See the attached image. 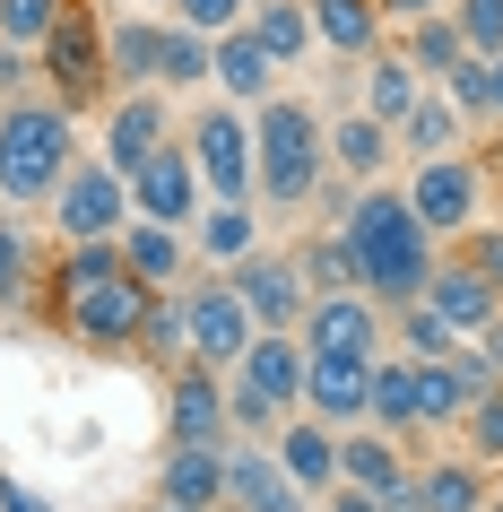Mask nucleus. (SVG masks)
I'll list each match as a JSON object with an SVG mask.
<instances>
[{
    "instance_id": "1",
    "label": "nucleus",
    "mask_w": 503,
    "mask_h": 512,
    "mask_svg": "<svg viewBox=\"0 0 503 512\" xmlns=\"http://www.w3.org/2000/svg\"><path fill=\"white\" fill-rule=\"evenodd\" d=\"M339 243H347V261H356V296H373L382 313L425 304L434 261H443V243L417 226V209H408V191H399V183L356 191L347 217H339Z\"/></svg>"
},
{
    "instance_id": "2",
    "label": "nucleus",
    "mask_w": 503,
    "mask_h": 512,
    "mask_svg": "<svg viewBox=\"0 0 503 512\" xmlns=\"http://www.w3.org/2000/svg\"><path fill=\"white\" fill-rule=\"evenodd\" d=\"M44 304H53L61 339H87V348H139L148 330V287L122 270L113 243H70L53 270H44Z\"/></svg>"
},
{
    "instance_id": "3",
    "label": "nucleus",
    "mask_w": 503,
    "mask_h": 512,
    "mask_svg": "<svg viewBox=\"0 0 503 512\" xmlns=\"http://www.w3.org/2000/svg\"><path fill=\"white\" fill-rule=\"evenodd\" d=\"M321 183H330V122H321L313 96L278 87L252 113V200L269 217H295L321 200Z\"/></svg>"
},
{
    "instance_id": "4",
    "label": "nucleus",
    "mask_w": 503,
    "mask_h": 512,
    "mask_svg": "<svg viewBox=\"0 0 503 512\" xmlns=\"http://www.w3.org/2000/svg\"><path fill=\"white\" fill-rule=\"evenodd\" d=\"M79 165V113L53 96L0 105V209H53V191Z\"/></svg>"
},
{
    "instance_id": "5",
    "label": "nucleus",
    "mask_w": 503,
    "mask_h": 512,
    "mask_svg": "<svg viewBox=\"0 0 503 512\" xmlns=\"http://www.w3.org/2000/svg\"><path fill=\"white\" fill-rule=\"evenodd\" d=\"M408 209H417V226L434 243H469L477 235V217H486V165L477 157H434V165H408Z\"/></svg>"
},
{
    "instance_id": "6",
    "label": "nucleus",
    "mask_w": 503,
    "mask_h": 512,
    "mask_svg": "<svg viewBox=\"0 0 503 512\" xmlns=\"http://www.w3.org/2000/svg\"><path fill=\"white\" fill-rule=\"evenodd\" d=\"M183 148H191V174L209 200H252V113L209 96V105L183 122Z\"/></svg>"
},
{
    "instance_id": "7",
    "label": "nucleus",
    "mask_w": 503,
    "mask_h": 512,
    "mask_svg": "<svg viewBox=\"0 0 503 512\" xmlns=\"http://www.w3.org/2000/svg\"><path fill=\"white\" fill-rule=\"evenodd\" d=\"M44 79H53V105H113L105 79V9H61L53 44H44Z\"/></svg>"
},
{
    "instance_id": "8",
    "label": "nucleus",
    "mask_w": 503,
    "mask_h": 512,
    "mask_svg": "<svg viewBox=\"0 0 503 512\" xmlns=\"http://www.w3.org/2000/svg\"><path fill=\"white\" fill-rule=\"evenodd\" d=\"M53 226H61V243H122V226H131V183L105 157H79L70 183L53 191Z\"/></svg>"
},
{
    "instance_id": "9",
    "label": "nucleus",
    "mask_w": 503,
    "mask_h": 512,
    "mask_svg": "<svg viewBox=\"0 0 503 512\" xmlns=\"http://www.w3.org/2000/svg\"><path fill=\"white\" fill-rule=\"evenodd\" d=\"M235 426H226V374L209 365H174L165 374V452H226Z\"/></svg>"
},
{
    "instance_id": "10",
    "label": "nucleus",
    "mask_w": 503,
    "mask_h": 512,
    "mask_svg": "<svg viewBox=\"0 0 503 512\" xmlns=\"http://www.w3.org/2000/svg\"><path fill=\"white\" fill-rule=\"evenodd\" d=\"M226 287L243 296V313L261 330H304V313H313V287H304V270H295L287 243H261L243 270H226Z\"/></svg>"
},
{
    "instance_id": "11",
    "label": "nucleus",
    "mask_w": 503,
    "mask_h": 512,
    "mask_svg": "<svg viewBox=\"0 0 503 512\" xmlns=\"http://www.w3.org/2000/svg\"><path fill=\"white\" fill-rule=\"evenodd\" d=\"M183 304H191V365L235 374L243 356H252V339H261V322L243 313V296L226 278H209V287H183Z\"/></svg>"
},
{
    "instance_id": "12",
    "label": "nucleus",
    "mask_w": 503,
    "mask_h": 512,
    "mask_svg": "<svg viewBox=\"0 0 503 512\" xmlns=\"http://www.w3.org/2000/svg\"><path fill=\"white\" fill-rule=\"evenodd\" d=\"M174 139H183L174 131V96H165V87H139V96H113L105 105V148H96V157L131 183L139 165L157 157V148H174Z\"/></svg>"
},
{
    "instance_id": "13",
    "label": "nucleus",
    "mask_w": 503,
    "mask_h": 512,
    "mask_svg": "<svg viewBox=\"0 0 503 512\" xmlns=\"http://www.w3.org/2000/svg\"><path fill=\"white\" fill-rule=\"evenodd\" d=\"M304 356H391V313L373 296H313V313H304Z\"/></svg>"
},
{
    "instance_id": "14",
    "label": "nucleus",
    "mask_w": 503,
    "mask_h": 512,
    "mask_svg": "<svg viewBox=\"0 0 503 512\" xmlns=\"http://www.w3.org/2000/svg\"><path fill=\"white\" fill-rule=\"evenodd\" d=\"M200 209H209V191H200V174H191V148H183V139H174V148H157V157L131 174V217H148V226L191 235V226H200Z\"/></svg>"
},
{
    "instance_id": "15",
    "label": "nucleus",
    "mask_w": 503,
    "mask_h": 512,
    "mask_svg": "<svg viewBox=\"0 0 503 512\" xmlns=\"http://www.w3.org/2000/svg\"><path fill=\"white\" fill-rule=\"evenodd\" d=\"M425 304H434V313H443L460 339H486V330H495V313H503V287L477 270L469 252H443V261H434V287H425Z\"/></svg>"
},
{
    "instance_id": "16",
    "label": "nucleus",
    "mask_w": 503,
    "mask_h": 512,
    "mask_svg": "<svg viewBox=\"0 0 503 512\" xmlns=\"http://www.w3.org/2000/svg\"><path fill=\"white\" fill-rule=\"evenodd\" d=\"M226 512H313V495L278 469L269 443H226Z\"/></svg>"
},
{
    "instance_id": "17",
    "label": "nucleus",
    "mask_w": 503,
    "mask_h": 512,
    "mask_svg": "<svg viewBox=\"0 0 503 512\" xmlns=\"http://www.w3.org/2000/svg\"><path fill=\"white\" fill-rule=\"evenodd\" d=\"M261 243H269V209L261 200H209L200 226H191V261H209V270L226 278V270H243Z\"/></svg>"
},
{
    "instance_id": "18",
    "label": "nucleus",
    "mask_w": 503,
    "mask_h": 512,
    "mask_svg": "<svg viewBox=\"0 0 503 512\" xmlns=\"http://www.w3.org/2000/svg\"><path fill=\"white\" fill-rule=\"evenodd\" d=\"M382 365V356H373ZM373 365L365 356H313V374H304V417H321V426H365L373 408Z\"/></svg>"
},
{
    "instance_id": "19",
    "label": "nucleus",
    "mask_w": 503,
    "mask_h": 512,
    "mask_svg": "<svg viewBox=\"0 0 503 512\" xmlns=\"http://www.w3.org/2000/svg\"><path fill=\"white\" fill-rule=\"evenodd\" d=\"M113 252H122V270H131L148 296H183V287H191V235H174V226H148V217H131Z\"/></svg>"
},
{
    "instance_id": "20",
    "label": "nucleus",
    "mask_w": 503,
    "mask_h": 512,
    "mask_svg": "<svg viewBox=\"0 0 503 512\" xmlns=\"http://www.w3.org/2000/svg\"><path fill=\"white\" fill-rule=\"evenodd\" d=\"M391 157H399V131H391V122H373L365 105H347L339 122H330V174H347L356 191L382 183V174H391Z\"/></svg>"
},
{
    "instance_id": "21",
    "label": "nucleus",
    "mask_w": 503,
    "mask_h": 512,
    "mask_svg": "<svg viewBox=\"0 0 503 512\" xmlns=\"http://www.w3.org/2000/svg\"><path fill=\"white\" fill-rule=\"evenodd\" d=\"M157 44H165V18L105 9V79H113V96H139V87H157Z\"/></svg>"
},
{
    "instance_id": "22",
    "label": "nucleus",
    "mask_w": 503,
    "mask_h": 512,
    "mask_svg": "<svg viewBox=\"0 0 503 512\" xmlns=\"http://www.w3.org/2000/svg\"><path fill=\"white\" fill-rule=\"evenodd\" d=\"M235 374L252 382L261 400H278V408L295 417V408H304V374H313V356H304V339H295V330H261V339H252V356H243Z\"/></svg>"
},
{
    "instance_id": "23",
    "label": "nucleus",
    "mask_w": 503,
    "mask_h": 512,
    "mask_svg": "<svg viewBox=\"0 0 503 512\" xmlns=\"http://www.w3.org/2000/svg\"><path fill=\"white\" fill-rule=\"evenodd\" d=\"M269 452H278V469H287L313 504H321V495H339V426H321V417H287V434H278Z\"/></svg>"
},
{
    "instance_id": "24",
    "label": "nucleus",
    "mask_w": 503,
    "mask_h": 512,
    "mask_svg": "<svg viewBox=\"0 0 503 512\" xmlns=\"http://www.w3.org/2000/svg\"><path fill=\"white\" fill-rule=\"evenodd\" d=\"M495 504V469H477L469 452H443L417 469V512H486Z\"/></svg>"
},
{
    "instance_id": "25",
    "label": "nucleus",
    "mask_w": 503,
    "mask_h": 512,
    "mask_svg": "<svg viewBox=\"0 0 503 512\" xmlns=\"http://www.w3.org/2000/svg\"><path fill=\"white\" fill-rule=\"evenodd\" d=\"M157 504H174V512H226V452H165L157 460Z\"/></svg>"
},
{
    "instance_id": "26",
    "label": "nucleus",
    "mask_w": 503,
    "mask_h": 512,
    "mask_svg": "<svg viewBox=\"0 0 503 512\" xmlns=\"http://www.w3.org/2000/svg\"><path fill=\"white\" fill-rule=\"evenodd\" d=\"M399 148H408L417 165H434V157H469V113L451 105L443 87H425V96H417V113L399 122Z\"/></svg>"
},
{
    "instance_id": "27",
    "label": "nucleus",
    "mask_w": 503,
    "mask_h": 512,
    "mask_svg": "<svg viewBox=\"0 0 503 512\" xmlns=\"http://www.w3.org/2000/svg\"><path fill=\"white\" fill-rule=\"evenodd\" d=\"M278 79H287V70H278L252 35H226V44H217V96H226V105L261 113L269 96H278Z\"/></svg>"
},
{
    "instance_id": "28",
    "label": "nucleus",
    "mask_w": 503,
    "mask_h": 512,
    "mask_svg": "<svg viewBox=\"0 0 503 512\" xmlns=\"http://www.w3.org/2000/svg\"><path fill=\"white\" fill-rule=\"evenodd\" d=\"M243 35H252V44H261V53L278 61V70H295V61H304V53L321 44V35H313V9H304V0H252Z\"/></svg>"
},
{
    "instance_id": "29",
    "label": "nucleus",
    "mask_w": 503,
    "mask_h": 512,
    "mask_svg": "<svg viewBox=\"0 0 503 512\" xmlns=\"http://www.w3.org/2000/svg\"><path fill=\"white\" fill-rule=\"evenodd\" d=\"M365 426L373 434H391V443H408L417 434V356H382L373 365V408H365Z\"/></svg>"
},
{
    "instance_id": "30",
    "label": "nucleus",
    "mask_w": 503,
    "mask_h": 512,
    "mask_svg": "<svg viewBox=\"0 0 503 512\" xmlns=\"http://www.w3.org/2000/svg\"><path fill=\"white\" fill-rule=\"evenodd\" d=\"M304 9H313V35L339 61H373L382 53V9H373V0H304Z\"/></svg>"
},
{
    "instance_id": "31",
    "label": "nucleus",
    "mask_w": 503,
    "mask_h": 512,
    "mask_svg": "<svg viewBox=\"0 0 503 512\" xmlns=\"http://www.w3.org/2000/svg\"><path fill=\"white\" fill-rule=\"evenodd\" d=\"M157 87H165V96H200V87H217V44L165 18V44H157Z\"/></svg>"
},
{
    "instance_id": "32",
    "label": "nucleus",
    "mask_w": 503,
    "mask_h": 512,
    "mask_svg": "<svg viewBox=\"0 0 503 512\" xmlns=\"http://www.w3.org/2000/svg\"><path fill=\"white\" fill-rule=\"evenodd\" d=\"M417 96H425V79L417 70H408V53H399V44H382V53L365 61V113L373 122H408V113H417Z\"/></svg>"
},
{
    "instance_id": "33",
    "label": "nucleus",
    "mask_w": 503,
    "mask_h": 512,
    "mask_svg": "<svg viewBox=\"0 0 503 512\" xmlns=\"http://www.w3.org/2000/svg\"><path fill=\"white\" fill-rule=\"evenodd\" d=\"M399 53H408V70H417L425 87H443L460 61H469V44H460V27H451V9H434V18H417V27H399Z\"/></svg>"
},
{
    "instance_id": "34",
    "label": "nucleus",
    "mask_w": 503,
    "mask_h": 512,
    "mask_svg": "<svg viewBox=\"0 0 503 512\" xmlns=\"http://www.w3.org/2000/svg\"><path fill=\"white\" fill-rule=\"evenodd\" d=\"M287 252H295V270H304L313 296H356V261H347L339 235H295Z\"/></svg>"
},
{
    "instance_id": "35",
    "label": "nucleus",
    "mask_w": 503,
    "mask_h": 512,
    "mask_svg": "<svg viewBox=\"0 0 503 512\" xmlns=\"http://www.w3.org/2000/svg\"><path fill=\"white\" fill-rule=\"evenodd\" d=\"M391 339H399V356H417V365H443L451 348H469L434 304H399V313H391Z\"/></svg>"
},
{
    "instance_id": "36",
    "label": "nucleus",
    "mask_w": 503,
    "mask_h": 512,
    "mask_svg": "<svg viewBox=\"0 0 503 512\" xmlns=\"http://www.w3.org/2000/svg\"><path fill=\"white\" fill-rule=\"evenodd\" d=\"M61 9H70V0H0V53L44 61V44H53V27H61Z\"/></svg>"
},
{
    "instance_id": "37",
    "label": "nucleus",
    "mask_w": 503,
    "mask_h": 512,
    "mask_svg": "<svg viewBox=\"0 0 503 512\" xmlns=\"http://www.w3.org/2000/svg\"><path fill=\"white\" fill-rule=\"evenodd\" d=\"M226 426H235V443H278V434H287V408L261 400L243 374H226Z\"/></svg>"
},
{
    "instance_id": "38",
    "label": "nucleus",
    "mask_w": 503,
    "mask_h": 512,
    "mask_svg": "<svg viewBox=\"0 0 503 512\" xmlns=\"http://www.w3.org/2000/svg\"><path fill=\"white\" fill-rule=\"evenodd\" d=\"M139 348L157 356L165 374L191 365V304H183V296H157V304H148V330H139Z\"/></svg>"
},
{
    "instance_id": "39",
    "label": "nucleus",
    "mask_w": 503,
    "mask_h": 512,
    "mask_svg": "<svg viewBox=\"0 0 503 512\" xmlns=\"http://www.w3.org/2000/svg\"><path fill=\"white\" fill-rule=\"evenodd\" d=\"M460 452H469L477 469H503V382L469 408V417H460Z\"/></svg>"
},
{
    "instance_id": "40",
    "label": "nucleus",
    "mask_w": 503,
    "mask_h": 512,
    "mask_svg": "<svg viewBox=\"0 0 503 512\" xmlns=\"http://www.w3.org/2000/svg\"><path fill=\"white\" fill-rule=\"evenodd\" d=\"M451 27H460L469 61H503V0H451Z\"/></svg>"
},
{
    "instance_id": "41",
    "label": "nucleus",
    "mask_w": 503,
    "mask_h": 512,
    "mask_svg": "<svg viewBox=\"0 0 503 512\" xmlns=\"http://www.w3.org/2000/svg\"><path fill=\"white\" fill-rule=\"evenodd\" d=\"M27 287H44V270H35V243L18 235V217H0V313L27 296Z\"/></svg>"
},
{
    "instance_id": "42",
    "label": "nucleus",
    "mask_w": 503,
    "mask_h": 512,
    "mask_svg": "<svg viewBox=\"0 0 503 512\" xmlns=\"http://www.w3.org/2000/svg\"><path fill=\"white\" fill-rule=\"evenodd\" d=\"M243 18H252V0H174V27L209 35V44H226V35H243Z\"/></svg>"
},
{
    "instance_id": "43",
    "label": "nucleus",
    "mask_w": 503,
    "mask_h": 512,
    "mask_svg": "<svg viewBox=\"0 0 503 512\" xmlns=\"http://www.w3.org/2000/svg\"><path fill=\"white\" fill-rule=\"evenodd\" d=\"M460 252H469L477 270H486V278H495V287H503V226H477V235L460 243Z\"/></svg>"
},
{
    "instance_id": "44",
    "label": "nucleus",
    "mask_w": 503,
    "mask_h": 512,
    "mask_svg": "<svg viewBox=\"0 0 503 512\" xmlns=\"http://www.w3.org/2000/svg\"><path fill=\"white\" fill-rule=\"evenodd\" d=\"M373 9H382V27H417V18H434L443 0H373Z\"/></svg>"
},
{
    "instance_id": "45",
    "label": "nucleus",
    "mask_w": 503,
    "mask_h": 512,
    "mask_svg": "<svg viewBox=\"0 0 503 512\" xmlns=\"http://www.w3.org/2000/svg\"><path fill=\"white\" fill-rule=\"evenodd\" d=\"M0 512H53L35 486H18V478H0Z\"/></svg>"
},
{
    "instance_id": "46",
    "label": "nucleus",
    "mask_w": 503,
    "mask_h": 512,
    "mask_svg": "<svg viewBox=\"0 0 503 512\" xmlns=\"http://www.w3.org/2000/svg\"><path fill=\"white\" fill-rule=\"evenodd\" d=\"M486 122H503V61H486Z\"/></svg>"
},
{
    "instance_id": "47",
    "label": "nucleus",
    "mask_w": 503,
    "mask_h": 512,
    "mask_svg": "<svg viewBox=\"0 0 503 512\" xmlns=\"http://www.w3.org/2000/svg\"><path fill=\"white\" fill-rule=\"evenodd\" d=\"M321 512H382V504H373V495H347V486H339V495H321Z\"/></svg>"
},
{
    "instance_id": "48",
    "label": "nucleus",
    "mask_w": 503,
    "mask_h": 512,
    "mask_svg": "<svg viewBox=\"0 0 503 512\" xmlns=\"http://www.w3.org/2000/svg\"><path fill=\"white\" fill-rule=\"evenodd\" d=\"M477 348H486V365H495V374H503V313H495V330H486Z\"/></svg>"
},
{
    "instance_id": "49",
    "label": "nucleus",
    "mask_w": 503,
    "mask_h": 512,
    "mask_svg": "<svg viewBox=\"0 0 503 512\" xmlns=\"http://www.w3.org/2000/svg\"><path fill=\"white\" fill-rule=\"evenodd\" d=\"M139 512H174V504H139Z\"/></svg>"
},
{
    "instance_id": "50",
    "label": "nucleus",
    "mask_w": 503,
    "mask_h": 512,
    "mask_svg": "<svg viewBox=\"0 0 503 512\" xmlns=\"http://www.w3.org/2000/svg\"><path fill=\"white\" fill-rule=\"evenodd\" d=\"M486 512H503V486H495V504H486Z\"/></svg>"
},
{
    "instance_id": "51",
    "label": "nucleus",
    "mask_w": 503,
    "mask_h": 512,
    "mask_svg": "<svg viewBox=\"0 0 503 512\" xmlns=\"http://www.w3.org/2000/svg\"><path fill=\"white\" fill-rule=\"evenodd\" d=\"M443 9H451V0H443Z\"/></svg>"
}]
</instances>
